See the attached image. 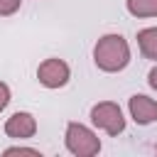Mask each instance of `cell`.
I'll list each match as a JSON object with an SVG mask.
<instances>
[{
	"mask_svg": "<svg viewBox=\"0 0 157 157\" xmlns=\"http://www.w3.org/2000/svg\"><path fill=\"white\" fill-rule=\"evenodd\" d=\"M93 61L101 71L115 74L130 64V44L123 34H103L93 47Z\"/></svg>",
	"mask_w": 157,
	"mask_h": 157,
	"instance_id": "1",
	"label": "cell"
},
{
	"mask_svg": "<svg viewBox=\"0 0 157 157\" xmlns=\"http://www.w3.org/2000/svg\"><path fill=\"white\" fill-rule=\"evenodd\" d=\"M66 150L76 157H93L101 152V140L98 135L86 128L83 123H69L66 125V135H64Z\"/></svg>",
	"mask_w": 157,
	"mask_h": 157,
	"instance_id": "2",
	"label": "cell"
},
{
	"mask_svg": "<svg viewBox=\"0 0 157 157\" xmlns=\"http://www.w3.org/2000/svg\"><path fill=\"white\" fill-rule=\"evenodd\" d=\"M91 123H93L98 130L108 132L110 137H118V135L125 130L123 110H120V105L113 103V101H101V103H96V105L91 108Z\"/></svg>",
	"mask_w": 157,
	"mask_h": 157,
	"instance_id": "3",
	"label": "cell"
},
{
	"mask_svg": "<svg viewBox=\"0 0 157 157\" xmlns=\"http://www.w3.org/2000/svg\"><path fill=\"white\" fill-rule=\"evenodd\" d=\"M37 78H39V83L44 88H61L71 78V69H69V64L64 59L52 56V59H44L37 66Z\"/></svg>",
	"mask_w": 157,
	"mask_h": 157,
	"instance_id": "4",
	"label": "cell"
},
{
	"mask_svg": "<svg viewBox=\"0 0 157 157\" xmlns=\"http://www.w3.org/2000/svg\"><path fill=\"white\" fill-rule=\"evenodd\" d=\"M37 132V120L27 110H17L5 120V135L12 140H27Z\"/></svg>",
	"mask_w": 157,
	"mask_h": 157,
	"instance_id": "5",
	"label": "cell"
},
{
	"mask_svg": "<svg viewBox=\"0 0 157 157\" xmlns=\"http://www.w3.org/2000/svg\"><path fill=\"white\" fill-rule=\"evenodd\" d=\"M128 110H130V118H132L137 125H150V123L157 120V101L150 98V96H145V93L130 96Z\"/></svg>",
	"mask_w": 157,
	"mask_h": 157,
	"instance_id": "6",
	"label": "cell"
},
{
	"mask_svg": "<svg viewBox=\"0 0 157 157\" xmlns=\"http://www.w3.org/2000/svg\"><path fill=\"white\" fill-rule=\"evenodd\" d=\"M137 47L145 59L157 61V27H145L137 32Z\"/></svg>",
	"mask_w": 157,
	"mask_h": 157,
	"instance_id": "7",
	"label": "cell"
},
{
	"mask_svg": "<svg viewBox=\"0 0 157 157\" xmlns=\"http://www.w3.org/2000/svg\"><path fill=\"white\" fill-rule=\"evenodd\" d=\"M132 17H157V0H125Z\"/></svg>",
	"mask_w": 157,
	"mask_h": 157,
	"instance_id": "8",
	"label": "cell"
},
{
	"mask_svg": "<svg viewBox=\"0 0 157 157\" xmlns=\"http://www.w3.org/2000/svg\"><path fill=\"white\" fill-rule=\"evenodd\" d=\"M22 0H0V17H10L20 10Z\"/></svg>",
	"mask_w": 157,
	"mask_h": 157,
	"instance_id": "9",
	"label": "cell"
},
{
	"mask_svg": "<svg viewBox=\"0 0 157 157\" xmlns=\"http://www.w3.org/2000/svg\"><path fill=\"white\" fill-rule=\"evenodd\" d=\"M10 155H34V157H39L42 152L34 150V147H7L5 150V157H10Z\"/></svg>",
	"mask_w": 157,
	"mask_h": 157,
	"instance_id": "10",
	"label": "cell"
},
{
	"mask_svg": "<svg viewBox=\"0 0 157 157\" xmlns=\"http://www.w3.org/2000/svg\"><path fill=\"white\" fill-rule=\"evenodd\" d=\"M7 103H10V86L0 81V113L7 108Z\"/></svg>",
	"mask_w": 157,
	"mask_h": 157,
	"instance_id": "11",
	"label": "cell"
},
{
	"mask_svg": "<svg viewBox=\"0 0 157 157\" xmlns=\"http://www.w3.org/2000/svg\"><path fill=\"white\" fill-rule=\"evenodd\" d=\"M147 83L157 91V66H152V69H150V74H147Z\"/></svg>",
	"mask_w": 157,
	"mask_h": 157,
	"instance_id": "12",
	"label": "cell"
},
{
	"mask_svg": "<svg viewBox=\"0 0 157 157\" xmlns=\"http://www.w3.org/2000/svg\"><path fill=\"white\" fill-rule=\"evenodd\" d=\"M155 152H157V147H155Z\"/></svg>",
	"mask_w": 157,
	"mask_h": 157,
	"instance_id": "13",
	"label": "cell"
}]
</instances>
